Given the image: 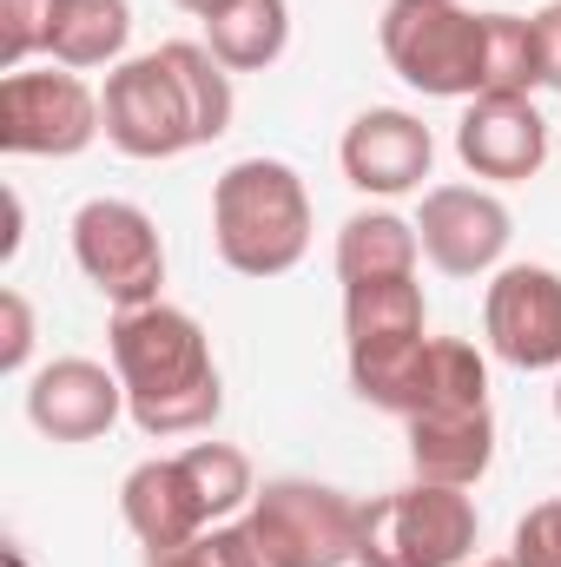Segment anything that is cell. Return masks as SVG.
Segmentation results:
<instances>
[{"label":"cell","instance_id":"6da1fadb","mask_svg":"<svg viewBox=\"0 0 561 567\" xmlns=\"http://www.w3.org/2000/svg\"><path fill=\"white\" fill-rule=\"evenodd\" d=\"M100 113H106V140L126 158H178L232 133L238 93H232V66H218L212 47L165 40L106 73Z\"/></svg>","mask_w":561,"mask_h":567},{"label":"cell","instance_id":"7a4b0ae2","mask_svg":"<svg viewBox=\"0 0 561 567\" xmlns=\"http://www.w3.org/2000/svg\"><path fill=\"white\" fill-rule=\"evenodd\" d=\"M106 350L126 383V416L145 435H198L218 423L225 383H218L212 343L192 310H178L165 297L140 303V310H113Z\"/></svg>","mask_w":561,"mask_h":567},{"label":"cell","instance_id":"3957f363","mask_svg":"<svg viewBox=\"0 0 561 567\" xmlns=\"http://www.w3.org/2000/svg\"><path fill=\"white\" fill-rule=\"evenodd\" d=\"M212 245L238 278H284L310 251V192L284 158H238L212 185Z\"/></svg>","mask_w":561,"mask_h":567},{"label":"cell","instance_id":"277c9868","mask_svg":"<svg viewBox=\"0 0 561 567\" xmlns=\"http://www.w3.org/2000/svg\"><path fill=\"white\" fill-rule=\"evenodd\" d=\"M482 40L489 13H469L462 0H390L377 20L390 73L422 100H482Z\"/></svg>","mask_w":561,"mask_h":567},{"label":"cell","instance_id":"5b68a950","mask_svg":"<svg viewBox=\"0 0 561 567\" xmlns=\"http://www.w3.org/2000/svg\"><path fill=\"white\" fill-rule=\"evenodd\" d=\"M476 502L469 488L410 482L397 495L364 502L357 567H462L476 555Z\"/></svg>","mask_w":561,"mask_h":567},{"label":"cell","instance_id":"8992f818","mask_svg":"<svg viewBox=\"0 0 561 567\" xmlns=\"http://www.w3.org/2000/svg\"><path fill=\"white\" fill-rule=\"evenodd\" d=\"M245 528H252L265 567H350L357 561L364 502H350L330 482L284 475V482H265L252 495Z\"/></svg>","mask_w":561,"mask_h":567},{"label":"cell","instance_id":"52a82bcc","mask_svg":"<svg viewBox=\"0 0 561 567\" xmlns=\"http://www.w3.org/2000/svg\"><path fill=\"white\" fill-rule=\"evenodd\" d=\"M73 265L113 310L159 303L165 284V245L159 225L145 218L133 198H86L73 212Z\"/></svg>","mask_w":561,"mask_h":567},{"label":"cell","instance_id":"ba28073f","mask_svg":"<svg viewBox=\"0 0 561 567\" xmlns=\"http://www.w3.org/2000/svg\"><path fill=\"white\" fill-rule=\"evenodd\" d=\"M106 133V113H100V93L67 73V66H47V73H7L0 80V152L13 158H73Z\"/></svg>","mask_w":561,"mask_h":567},{"label":"cell","instance_id":"9c48e42d","mask_svg":"<svg viewBox=\"0 0 561 567\" xmlns=\"http://www.w3.org/2000/svg\"><path fill=\"white\" fill-rule=\"evenodd\" d=\"M417 238H422V258L442 278H489L509 258L516 218L482 185H429L417 212Z\"/></svg>","mask_w":561,"mask_h":567},{"label":"cell","instance_id":"30bf717a","mask_svg":"<svg viewBox=\"0 0 561 567\" xmlns=\"http://www.w3.org/2000/svg\"><path fill=\"white\" fill-rule=\"evenodd\" d=\"M482 337L509 370H561V271L502 265L482 290Z\"/></svg>","mask_w":561,"mask_h":567},{"label":"cell","instance_id":"8fae6325","mask_svg":"<svg viewBox=\"0 0 561 567\" xmlns=\"http://www.w3.org/2000/svg\"><path fill=\"white\" fill-rule=\"evenodd\" d=\"M337 165L344 178L364 192V198H404V192H422L429 165H436V140L417 113L404 106H370L344 126V145H337Z\"/></svg>","mask_w":561,"mask_h":567},{"label":"cell","instance_id":"7c38bea8","mask_svg":"<svg viewBox=\"0 0 561 567\" xmlns=\"http://www.w3.org/2000/svg\"><path fill=\"white\" fill-rule=\"evenodd\" d=\"M120 416H126V383L93 357H53L27 383V423L47 442H100Z\"/></svg>","mask_w":561,"mask_h":567},{"label":"cell","instance_id":"4fadbf2b","mask_svg":"<svg viewBox=\"0 0 561 567\" xmlns=\"http://www.w3.org/2000/svg\"><path fill=\"white\" fill-rule=\"evenodd\" d=\"M456 158L489 185H522L549 158V120L536 100H469L456 120Z\"/></svg>","mask_w":561,"mask_h":567},{"label":"cell","instance_id":"5bb4252c","mask_svg":"<svg viewBox=\"0 0 561 567\" xmlns=\"http://www.w3.org/2000/svg\"><path fill=\"white\" fill-rule=\"evenodd\" d=\"M120 515H126V528L140 535L145 555L185 548L192 535L212 528V515H205V502H198V488H192V475H185L178 455H152V462H140V468L120 482Z\"/></svg>","mask_w":561,"mask_h":567},{"label":"cell","instance_id":"9a60e30c","mask_svg":"<svg viewBox=\"0 0 561 567\" xmlns=\"http://www.w3.org/2000/svg\"><path fill=\"white\" fill-rule=\"evenodd\" d=\"M489 462H496V416H489V403L410 416V468H417V482L476 488L489 475Z\"/></svg>","mask_w":561,"mask_h":567},{"label":"cell","instance_id":"2e32d148","mask_svg":"<svg viewBox=\"0 0 561 567\" xmlns=\"http://www.w3.org/2000/svg\"><path fill=\"white\" fill-rule=\"evenodd\" d=\"M422 238L417 218L390 205H364L337 231V284H384V278H417Z\"/></svg>","mask_w":561,"mask_h":567},{"label":"cell","instance_id":"e0dca14e","mask_svg":"<svg viewBox=\"0 0 561 567\" xmlns=\"http://www.w3.org/2000/svg\"><path fill=\"white\" fill-rule=\"evenodd\" d=\"M133 40V7L126 0H53L47 20V60L67 73H93V66H120Z\"/></svg>","mask_w":561,"mask_h":567},{"label":"cell","instance_id":"ac0fdd59","mask_svg":"<svg viewBox=\"0 0 561 567\" xmlns=\"http://www.w3.org/2000/svg\"><path fill=\"white\" fill-rule=\"evenodd\" d=\"M205 47L232 73H265L290 47V0H232L205 20Z\"/></svg>","mask_w":561,"mask_h":567},{"label":"cell","instance_id":"d6986e66","mask_svg":"<svg viewBox=\"0 0 561 567\" xmlns=\"http://www.w3.org/2000/svg\"><path fill=\"white\" fill-rule=\"evenodd\" d=\"M397 337H429V303L417 278L384 284H344V343H397Z\"/></svg>","mask_w":561,"mask_h":567},{"label":"cell","instance_id":"ffe728a7","mask_svg":"<svg viewBox=\"0 0 561 567\" xmlns=\"http://www.w3.org/2000/svg\"><path fill=\"white\" fill-rule=\"evenodd\" d=\"M536 86H542L536 20H522V13H489V40H482V100H529Z\"/></svg>","mask_w":561,"mask_h":567},{"label":"cell","instance_id":"44dd1931","mask_svg":"<svg viewBox=\"0 0 561 567\" xmlns=\"http://www.w3.org/2000/svg\"><path fill=\"white\" fill-rule=\"evenodd\" d=\"M178 462H185V475H192V488H198L212 528L232 522L238 508H252L258 482H252V455H245V449H232V442H192Z\"/></svg>","mask_w":561,"mask_h":567},{"label":"cell","instance_id":"7402d4cb","mask_svg":"<svg viewBox=\"0 0 561 567\" xmlns=\"http://www.w3.org/2000/svg\"><path fill=\"white\" fill-rule=\"evenodd\" d=\"M145 567H265V555H258V542H252V528H245V522H218V528L192 535L185 548L152 555Z\"/></svg>","mask_w":561,"mask_h":567},{"label":"cell","instance_id":"603a6c76","mask_svg":"<svg viewBox=\"0 0 561 567\" xmlns=\"http://www.w3.org/2000/svg\"><path fill=\"white\" fill-rule=\"evenodd\" d=\"M47 20H53V0H0V66L7 73L47 53Z\"/></svg>","mask_w":561,"mask_h":567},{"label":"cell","instance_id":"cb8c5ba5","mask_svg":"<svg viewBox=\"0 0 561 567\" xmlns=\"http://www.w3.org/2000/svg\"><path fill=\"white\" fill-rule=\"evenodd\" d=\"M509 555H516L522 567H561V495L555 502H536V508L516 522Z\"/></svg>","mask_w":561,"mask_h":567},{"label":"cell","instance_id":"d4e9b609","mask_svg":"<svg viewBox=\"0 0 561 567\" xmlns=\"http://www.w3.org/2000/svg\"><path fill=\"white\" fill-rule=\"evenodd\" d=\"M33 357V303L20 290H0V370L20 377Z\"/></svg>","mask_w":561,"mask_h":567},{"label":"cell","instance_id":"484cf974","mask_svg":"<svg viewBox=\"0 0 561 567\" xmlns=\"http://www.w3.org/2000/svg\"><path fill=\"white\" fill-rule=\"evenodd\" d=\"M529 20H536V47H542V86L561 93V0H549V7L529 13Z\"/></svg>","mask_w":561,"mask_h":567},{"label":"cell","instance_id":"4316f807","mask_svg":"<svg viewBox=\"0 0 561 567\" xmlns=\"http://www.w3.org/2000/svg\"><path fill=\"white\" fill-rule=\"evenodd\" d=\"M172 7H185V13H198V20H212L218 7H232V0H172Z\"/></svg>","mask_w":561,"mask_h":567},{"label":"cell","instance_id":"83f0119b","mask_svg":"<svg viewBox=\"0 0 561 567\" xmlns=\"http://www.w3.org/2000/svg\"><path fill=\"white\" fill-rule=\"evenodd\" d=\"M489 567H522V561H516V555H502V561H489Z\"/></svg>","mask_w":561,"mask_h":567},{"label":"cell","instance_id":"f1b7e54d","mask_svg":"<svg viewBox=\"0 0 561 567\" xmlns=\"http://www.w3.org/2000/svg\"><path fill=\"white\" fill-rule=\"evenodd\" d=\"M555 416H561V370H555Z\"/></svg>","mask_w":561,"mask_h":567}]
</instances>
